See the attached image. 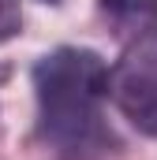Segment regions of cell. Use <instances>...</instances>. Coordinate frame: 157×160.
Returning a JSON list of instances; mask_svg holds the SVG:
<instances>
[{
  "label": "cell",
  "mask_w": 157,
  "mask_h": 160,
  "mask_svg": "<svg viewBox=\"0 0 157 160\" xmlns=\"http://www.w3.org/2000/svg\"><path fill=\"white\" fill-rule=\"evenodd\" d=\"M23 26V11H19V0H0V41L15 38Z\"/></svg>",
  "instance_id": "obj_4"
},
{
  "label": "cell",
  "mask_w": 157,
  "mask_h": 160,
  "mask_svg": "<svg viewBox=\"0 0 157 160\" xmlns=\"http://www.w3.org/2000/svg\"><path fill=\"white\" fill-rule=\"evenodd\" d=\"M97 8L116 34L142 38L157 26V0H97Z\"/></svg>",
  "instance_id": "obj_3"
},
{
  "label": "cell",
  "mask_w": 157,
  "mask_h": 160,
  "mask_svg": "<svg viewBox=\"0 0 157 160\" xmlns=\"http://www.w3.org/2000/svg\"><path fill=\"white\" fill-rule=\"evenodd\" d=\"M38 130L45 142L75 149L101 138V101L109 97V67L94 48H52L34 67Z\"/></svg>",
  "instance_id": "obj_1"
},
{
  "label": "cell",
  "mask_w": 157,
  "mask_h": 160,
  "mask_svg": "<svg viewBox=\"0 0 157 160\" xmlns=\"http://www.w3.org/2000/svg\"><path fill=\"white\" fill-rule=\"evenodd\" d=\"M109 97L142 134L157 138V26L135 38L109 67Z\"/></svg>",
  "instance_id": "obj_2"
}]
</instances>
